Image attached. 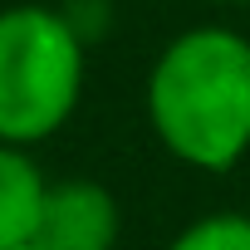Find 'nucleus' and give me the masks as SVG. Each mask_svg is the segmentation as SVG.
Instances as JSON below:
<instances>
[{
	"mask_svg": "<svg viewBox=\"0 0 250 250\" xmlns=\"http://www.w3.org/2000/svg\"><path fill=\"white\" fill-rule=\"evenodd\" d=\"M143 108L177 162L230 172L250 152V40L226 25L182 30L152 59Z\"/></svg>",
	"mask_w": 250,
	"mask_h": 250,
	"instance_id": "1",
	"label": "nucleus"
},
{
	"mask_svg": "<svg viewBox=\"0 0 250 250\" xmlns=\"http://www.w3.org/2000/svg\"><path fill=\"white\" fill-rule=\"evenodd\" d=\"M123 230L118 196L93 177H64L49 182L35 250H113Z\"/></svg>",
	"mask_w": 250,
	"mask_h": 250,
	"instance_id": "3",
	"label": "nucleus"
},
{
	"mask_svg": "<svg viewBox=\"0 0 250 250\" xmlns=\"http://www.w3.org/2000/svg\"><path fill=\"white\" fill-rule=\"evenodd\" d=\"M49 177L35 162V147L0 143V250L35 245Z\"/></svg>",
	"mask_w": 250,
	"mask_h": 250,
	"instance_id": "4",
	"label": "nucleus"
},
{
	"mask_svg": "<svg viewBox=\"0 0 250 250\" xmlns=\"http://www.w3.org/2000/svg\"><path fill=\"white\" fill-rule=\"evenodd\" d=\"M20 250H35V245H20Z\"/></svg>",
	"mask_w": 250,
	"mask_h": 250,
	"instance_id": "7",
	"label": "nucleus"
},
{
	"mask_svg": "<svg viewBox=\"0 0 250 250\" xmlns=\"http://www.w3.org/2000/svg\"><path fill=\"white\" fill-rule=\"evenodd\" d=\"M216 5H250V0H216Z\"/></svg>",
	"mask_w": 250,
	"mask_h": 250,
	"instance_id": "6",
	"label": "nucleus"
},
{
	"mask_svg": "<svg viewBox=\"0 0 250 250\" xmlns=\"http://www.w3.org/2000/svg\"><path fill=\"white\" fill-rule=\"evenodd\" d=\"M167 250H250V216L245 211H211L182 226Z\"/></svg>",
	"mask_w": 250,
	"mask_h": 250,
	"instance_id": "5",
	"label": "nucleus"
},
{
	"mask_svg": "<svg viewBox=\"0 0 250 250\" xmlns=\"http://www.w3.org/2000/svg\"><path fill=\"white\" fill-rule=\"evenodd\" d=\"M83 79V35L64 10L40 0L0 10V143H49L79 113Z\"/></svg>",
	"mask_w": 250,
	"mask_h": 250,
	"instance_id": "2",
	"label": "nucleus"
}]
</instances>
